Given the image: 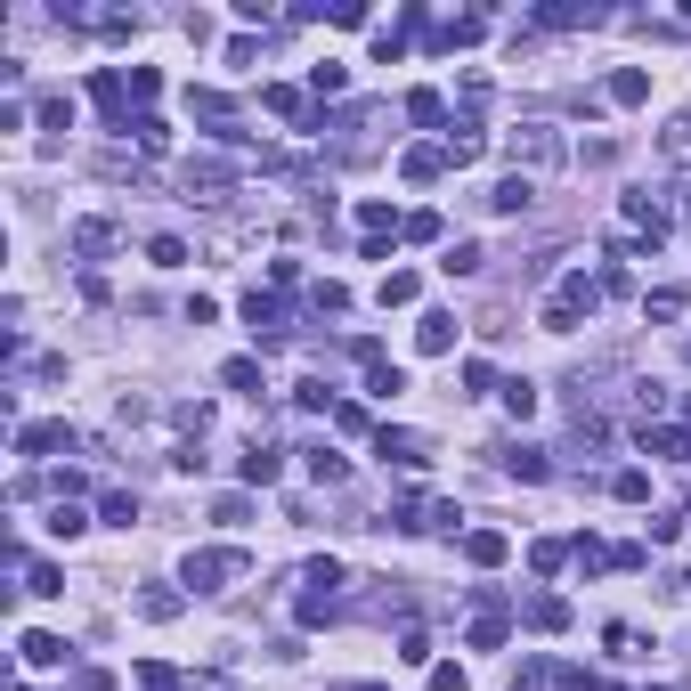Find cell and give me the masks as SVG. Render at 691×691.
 Wrapping results in <instances>:
<instances>
[{
    "mask_svg": "<svg viewBox=\"0 0 691 691\" xmlns=\"http://www.w3.org/2000/svg\"><path fill=\"white\" fill-rule=\"evenodd\" d=\"M244 570H253V561H244L236 545H196V553L179 561V586H196V594H228Z\"/></svg>",
    "mask_w": 691,
    "mask_h": 691,
    "instance_id": "cell-1",
    "label": "cell"
},
{
    "mask_svg": "<svg viewBox=\"0 0 691 691\" xmlns=\"http://www.w3.org/2000/svg\"><path fill=\"white\" fill-rule=\"evenodd\" d=\"M594 301H602V285H594L586 269H570V277H561V293L545 301V334H578V318H586Z\"/></svg>",
    "mask_w": 691,
    "mask_h": 691,
    "instance_id": "cell-2",
    "label": "cell"
},
{
    "mask_svg": "<svg viewBox=\"0 0 691 691\" xmlns=\"http://www.w3.org/2000/svg\"><path fill=\"white\" fill-rule=\"evenodd\" d=\"M505 147H513V163H561V139L545 131V122H521Z\"/></svg>",
    "mask_w": 691,
    "mask_h": 691,
    "instance_id": "cell-3",
    "label": "cell"
},
{
    "mask_svg": "<svg viewBox=\"0 0 691 691\" xmlns=\"http://www.w3.org/2000/svg\"><path fill=\"white\" fill-rule=\"evenodd\" d=\"M505 553H513V537H505V529H464V561H472V570H496Z\"/></svg>",
    "mask_w": 691,
    "mask_h": 691,
    "instance_id": "cell-4",
    "label": "cell"
},
{
    "mask_svg": "<svg viewBox=\"0 0 691 691\" xmlns=\"http://www.w3.org/2000/svg\"><path fill=\"white\" fill-rule=\"evenodd\" d=\"M529 204H537V179L529 171H513V179L488 187V212H529Z\"/></svg>",
    "mask_w": 691,
    "mask_h": 691,
    "instance_id": "cell-5",
    "label": "cell"
},
{
    "mask_svg": "<svg viewBox=\"0 0 691 691\" xmlns=\"http://www.w3.org/2000/svg\"><path fill=\"white\" fill-rule=\"evenodd\" d=\"M415 350H456V318H448V309H423V318H415Z\"/></svg>",
    "mask_w": 691,
    "mask_h": 691,
    "instance_id": "cell-6",
    "label": "cell"
},
{
    "mask_svg": "<svg viewBox=\"0 0 691 691\" xmlns=\"http://www.w3.org/2000/svg\"><path fill=\"white\" fill-rule=\"evenodd\" d=\"M244 326H253L261 342H269V334H285V301H269V293H244Z\"/></svg>",
    "mask_w": 691,
    "mask_h": 691,
    "instance_id": "cell-7",
    "label": "cell"
},
{
    "mask_svg": "<svg viewBox=\"0 0 691 691\" xmlns=\"http://www.w3.org/2000/svg\"><path fill=\"white\" fill-rule=\"evenodd\" d=\"M529 626H537V635H561V626H570V602H561V594H529V610H521Z\"/></svg>",
    "mask_w": 691,
    "mask_h": 691,
    "instance_id": "cell-8",
    "label": "cell"
},
{
    "mask_svg": "<svg viewBox=\"0 0 691 691\" xmlns=\"http://www.w3.org/2000/svg\"><path fill=\"white\" fill-rule=\"evenodd\" d=\"M66 439H74L66 423H25L17 431V456H49V448H66Z\"/></svg>",
    "mask_w": 691,
    "mask_h": 691,
    "instance_id": "cell-9",
    "label": "cell"
},
{
    "mask_svg": "<svg viewBox=\"0 0 691 691\" xmlns=\"http://www.w3.org/2000/svg\"><path fill=\"white\" fill-rule=\"evenodd\" d=\"M643 98H651V74L643 66H618L610 74V106H643Z\"/></svg>",
    "mask_w": 691,
    "mask_h": 691,
    "instance_id": "cell-10",
    "label": "cell"
},
{
    "mask_svg": "<svg viewBox=\"0 0 691 691\" xmlns=\"http://www.w3.org/2000/svg\"><path fill=\"white\" fill-rule=\"evenodd\" d=\"M220 383L244 391V399H261V391H269V383H261V358H228V366H220Z\"/></svg>",
    "mask_w": 691,
    "mask_h": 691,
    "instance_id": "cell-11",
    "label": "cell"
},
{
    "mask_svg": "<svg viewBox=\"0 0 691 691\" xmlns=\"http://www.w3.org/2000/svg\"><path fill=\"white\" fill-rule=\"evenodd\" d=\"M439 147H448V163H480V131H472V122H448V139H439Z\"/></svg>",
    "mask_w": 691,
    "mask_h": 691,
    "instance_id": "cell-12",
    "label": "cell"
},
{
    "mask_svg": "<svg viewBox=\"0 0 691 691\" xmlns=\"http://www.w3.org/2000/svg\"><path fill=\"white\" fill-rule=\"evenodd\" d=\"M236 472L253 480V488H269V480L285 472V456H277V448H244V464H236Z\"/></svg>",
    "mask_w": 691,
    "mask_h": 691,
    "instance_id": "cell-13",
    "label": "cell"
},
{
    "mask_svg": "<svg viewBox=\"0 0 691 691\" xmlns=\"http://www.w3.org/2000/svg\"><path fill=\"white\" fill-rule=\"evenodd\" d=\"M399 171L423 187V179H439V171H448V147H407V163H399Z\"/></svg>",
    "mask_w": 691,
    "mask_h": 691,
    "instance_id": "cell-14",
    "label": "cell"
},
{
    "mask_svg": "<svg viewBox=\"0 0 691 691\" xmlns=\"http://www.w3.org/2000/svg\"><path fill=\"white\" fill-rule=\"evenodd\" d=\"M17 659H25V667H66V643H57V635H25Z\"/></svg>",
    "mask_w": 691,
    "mask_h": 691,
    "instance_id": "cell-15",
    "label": "cell"
},
{
    "mask_svg": "<svg viewBox=\"0 0 691 691\" xmlns=\"http://www.w3.org/2000/svg\"><path fill=\"white\" fill-rule=\"evenodd\" d=\"M374 448L399 456V464H423V431H374Z\"/></svg>",
    "mask_w": 691,
    "mask_h": 691,
    "instance_id": "cell-16",
    "label": "cell"
},
{
    "mask_svg": "<svg viewBox=\"0 0 691 691\" xmlns=\"http://www.w3.org/2000/svg\"><path fill=\"white\" fill-rule=\"evenodd\" d=\"M25 594H66V570H57V561H25Z\"/></svg>",
    "mask_w": 691,
    "mask_h": 691,
    "instance_id": "cell-17",
    "label": "cell"
},
{
    "mask_svg": "<svg viewBox=\"0 0 691 691\" xmlns=\"http://www.w3.org/2000/svg\"><path fill=\"white\" fill-rule=\"evenodd\" d=\"M505 472H513V480H545L553 464H545V448H505Z\"/></svg>",
    "mask_w": 691,
    "mask_h": 691,
    "instance_id": "cell-18",
    "label": "cell"
},
{
    "mask_svg": "<svg viewBox=\"0 0 691 691\" xmlns=\"http://www.w3.org/2000/svg\"><path fill=\"white\" fill-rule=\"evenodd\" d=\"M139 618L171 626V618H179V594H171V586H147V594H139Z\"/></svg>",
    "mask_w": 691,
    "mask_h": 691,
    "instance_id": "cell-19",
    "label": "cell"
},
{
    "mask_svg": "<svg viewBox=\"0 0 691 691\" xmlns=\"http://www.w3.org/2000/svg\"><path fill=\"white\" fill-rule=\"evenodd\" d=\"M74 253H90V261L114 253V228H106V220H82V228H74Z\"/></svg>",
    "mask_w": 691,
    "mask_h": 691,
    "instance_id": "cell-20",
    "label": "cell"
},
{
    "mask_svg": "<svg viewBox=\"0 0 691 691\" xmlns=\"http://www.w3.org/2000/svg\"><path fill=\"white\" fill-rule=\"evenodd\" d=\"M309 90H318V98H342V90H350V66H334V57H326V66H309Z\"/></svg>",
    "mask_w": 691,
    "mask_h": 691,
    "instance_id": "cell-21",
    "label": "cell"
},
{
    "mask_svg": "<svg viewBox=\"0 0 691 691\" xmlns=\"http://www.w3.org/2000/svg\"><path fill=\"white\" fill-rule=\"evenodd\" d=\"M374 301H383V309H407V301H415V277H407V269H391L383 285H374Z\"/></svg>",
    "mask_w": 691,
    "mask_h": 691,
    "instance_id": "cell-22",
    "label": "cell"
},
{
    "mask_svg": "<svg viewBox=\"0 0 691 691\" xmlns=\"http://www.w3.org/2000/svg\"><path fill=\"white\" fill-rule=\"evenodd\" d=\"M98 521H114V529H131V521H139V505H131V496H122V488H106V496H98Z\"/></svg>",
    "mask_w": 691,
    "mask_h": 691,
    "instance_id": "cell-23",
    "label": "cell"
},
{
    "mask_svg": "<svg viewBox=\"0 0 691 691\" xmlns=\"http://www.w3.org/2000/svg\"><path fill=\"white\" fill-rule=\"evenodd\" d=\"M301 586H309V594H334V586H342V561H334V553H326V561H309Z\"/></svg>",
    "mask_w": 691,
    "mask_h": 691,
    "instance_id": "cell-24",
    "label": "cell"
},
{
    "mask_svg": "<svg viewBox=\"0 0 691 691\" xmlns=\"http://www.w3.org/2000/svg\"><path fill=\"white\" fill-rule=\"evenodd\" d=\"M122 131H139V147H147V155H163V147H171V122H155V114H139V122H122Z\"/></svg>",
    "mask_w": 691,
    "mask_h": 691,
    "instance_id": "cell-25",
    "label": "cell"
},
{
    "mask_svg": "<svg viewBox=\"0 0 691 691\" xmlns=\"http://www.w3.org/2000/svg\"><path fill=\"white\" fill-rule=\"evenodd\" d=\"M358 228H366V236H383V228H399V212H391L383 196H366V204H358Z\"/></svg>",
    "mask_w": 691,
    "mask_h": 691,
    "instance_id": "cell-26",
    "label": "cell"
},
{
    "mask_svg": "<svg viewBox=\"0 0 691 691\" xmlns=\"http://www.w3.org/2000/svg\"><path fill=\"white\" fill-rule=\"evenodd\" d=\"M480 261H488L480 244H448V261H439V269H448V277H480Z\"/></svg>",
    "mask_w": 691,
    "mask_h": 691,
    "instance_id": "cell-27",
    "label": "cell"
},
{
    "mask_svg": "<svg viewBox=\"0 0 691 691\" xmlns=\"http://www.w3.org/2000/svg\"><path fill=\"white\" fill-rule=\"evenodd\" d=\"M496 391V366L488 358H464V399H488Z\"/></svg>",
    "mask_w": 691,
    "mask_h": 691,
    "instance_id": "cell-28",
    "label": "cell"
},
{
    "mask_svg": "<svg viewBox=\"0 0 691 691\" xmlns=\"http://www.w3.org/2000/svg\"><path fill=\"white\" fill-rule=\"evenodd\" d=\"M342 472H350V464H342V456H334V448H309V480H326V488H334V480H342Z\"/></svg>",
    "mask_w": 691,
    "mask_h": 691,
    "instance_id": "cell-29",
    "label": "cell"
},
{
    "mask_svg": "<svg viewBox=\"0 0 691 691\" xmlns=\"http://www.w3.org/2000/svg\"><path fill=\"white\" fill-rule=\"evenodd\" d=\"M610 488H618V505H643V496H651V472H618Z\"/></svg>",
    "mask_w": 691,
    "mask_h": 691,
    "instance_id": "cell-30",
    "label": "cell"
},
{
    "mask_svg": "<svg viewBox=\"0 0 691 691\" xmlns=\"http://www.w3.org/2000/svg\"><path fill=\"white\" fill-rule=\"evenodd\" d=\"M82 529H90V521L66 505V496H57V513H49V537H82Z\"/></svg>",
    "mask_w": 691,
    "mask_h": 691,
    "instance_id": "cell-31",
    "label": "cell"
},
{
    "mask_svg": "<svg viewBox=\"0 0 691 691\" xmlns=\"http://www.w3.org/2000/svg\"><path fill=\"white\" fill-rule=\"evenodd\" d=\"M147 261H155V269H179V261H187V244H179V236H155V244H147Z\"/></svg>",
    "mask_w": 691,
    "mask_h": 691,
    "instance_id": "cell-32",
    "label": "cell"
},
{
    "mask_svg": "<svg viewBox=\"0 0 691 691\" xmlns=\"http://www.w3.org/2000/svg\"><path fill=\"white\" fill-rule=\"evenodd\" d=\"M407 114H415V122H448V106H439V90H415V98H407Z\"/></svg>",
    "mask_w": 691,
    "mask_h": 691,
    "instance_id": "cell-33",
    "label": "cell"
},
{
    "mask_svg": "<svg viewBox=\"0 0 691 691\" xmlns=\"http://www.w3.org/2000/svg\"><path fill=\"white\" fill-rule=\"evenodd\" d=\"M366 391H374V399H399V391H407V374H399V366H374V383H366Z\"/></svg>",
    "mask_w": 691,
    "mask_h": 691,
    "instance_id": "cell-34",
    "label": "cell"
},
{
    "mask_svg": "<svg viewBox=\"0 0 691 691\" xmlns=\"http://www.w3.org/2000/svg\"><path fill=\"white\" fill-rule=\"evenodd\" d=\"M505 407L529 423V415H537V383H505Z\"/></svg>",
    "mask_w": 691,
    "mask_h": 691,
    "instance_id": "cell-35",
    "label": "cell"
},
{
    "mask_svg": "<svg viewBox=\"0 0 691 691\" xmlns=\"http://www.w3.org/2000/svg\"><path fill=\"white\" fill-rule=\"evenodd\" d=\"M496 643H505V618H496V610H488V618L472 626V651H496Z\"/></svg>",
    "mask_w": 691,
    "mask_h": 691,
    "instance_id": "cell-36",
    "label": "cell"
},
{
    "mask_svg": "<svg viewBox=\"0 0 691 691\" xmlns=\"http://www.w3.org/2000/svg\"><path fill=\"white\" fill-rule=\"evenodd\" d=\"M643 448H651V456H683L691 439H683V431H643Z\"/></svg>",
    "mask_w": 691,
    "mask_h": 691,
    "instance_id": "cell-37",
    "label": "cell"
},
{
    "mask_svg": "<svg viewBox=\"0 0 691 691\" xmlns=\"http://www.w3.org/2000/svg\"><path fill=\"white\" fill-rule=\"evenodd\" d=\"M529 561H537V570L553 578V570H561V561H570V545H553V537H545V545H529Z\"/></svg>",
    "mask_w": 691,
    "mask_h": 691,
    "instance_id": "cell-38",
    "label": "cell"
},
{
    "mask_svg": "<svg viewBox=\"0 0 691 691\" xmlns=\"http://www.w3.org/2000/svg\"><path fill=\"white\" fill-rule=\"evenodd\" d=\"M431 691H464V667H431Z\"/></svg>",
    "mask_w": 691,
    "mask_h": 691,
    "instance_id": "cell-39",
    "label": "cell"
},
{
    "mask_svg": "<svg viewBox=\"0 0 691 691\" xmlns=\"http://www.w3.org/2000/svg\"><path fill=\"white\" fill-rule=\"evenodd\" d=\"M513 691H545V667H521V675H513Z\"/></svg>",
    "mask_w": 691,
    "mask_h": 691,
    "instance_id": "cell-40",
    "label": "cell"
}]
</instances>
